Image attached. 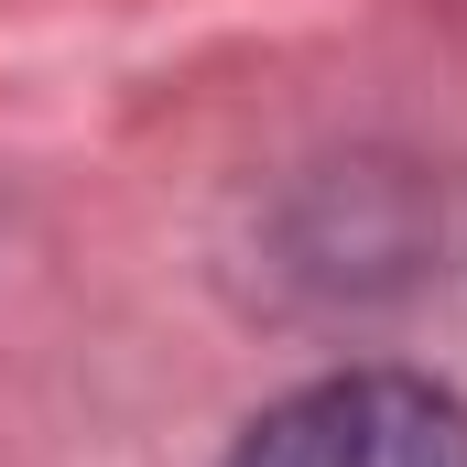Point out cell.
Listing matches in <instances>:
<instances>
[{"label": "cell", "mask_w": 467, "mask_h": 467, "mask_svg": "<svg viewBox=\"0 0 467 467\" xmlns=\"http://www.w3.org/2000/svg\"><path fill=\"white\" fill-rule=\"evenodd\" d=\"M229 467H467V402L413 369H337L272 402Z\"/></svg>", "instance_id": "obj_1"}]
</instances>
